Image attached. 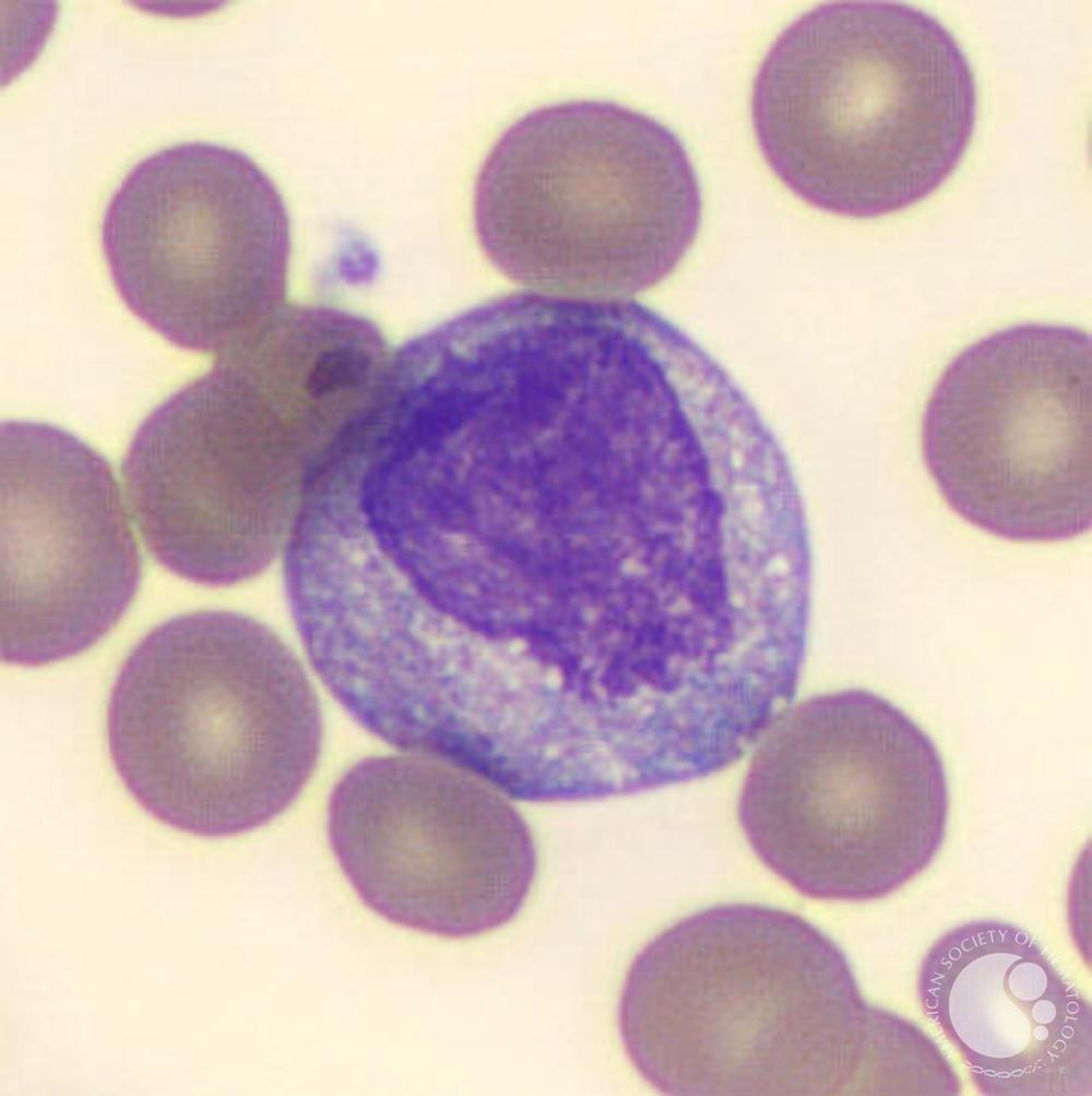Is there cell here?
I'll return each instance as SVG.
<instances>
[{"mask_svg": "<svg viewBox=\"0 0 1092 1096\" xmlns=\"http://www.w3.org/2000/svg\"><path fill=\"white\" fill-rule=\"evenodd\" d=\"M1091 337L1028 322L959 353L922 416L926 469L963 520L1014 542L1091 528Z\"/></svg>", "mask_w": 1092, "mask_h": 1096, "instance_id": "cell-6", "label": "cell"}, {"mask_svg": "<svg viewBox=\"0 0 1092 1096\" xmlns=\"http://www.w3.org/2000/svg\"><path fill=\"white\" fill-rule=\"evenodd\" d=\"M916 990L981 1094L1091 1095V1006L1022 928L949 930L924 956Z\"/></svg>", "mask_w": 1092, "mask_h": 1096, "instance_id": "cell-10", "label": "cell"}, {"mask_svg": "<svg viewBox=\"0 0 1092 1096\" xmlns=\"http://www.w3.org/2000/svg\"><path fill=\"white\" fill-rule=\"evenodd\" d=\"M357 762L333 788L328 834L363 904L413 931L467 939L510 923L534 884L536 850L503 794L444 759Z\"/></svg>", "mask_w": 1092, "mask_h": 1096, "instance_id": "cell-8", "label": "cell"}, {"mask_svg": "<svg viewBox=\"0 0 1092 1096\" xmlns=\"http://www.w3.org/2000/svg\"><path fill=\"white\" fill-rule=\"evenodd\" d=\"M618 1032L663 1094L912 1095L931 1039L869 1004L838 944L805 918L724 904L663 930L632 959Z\"/></svg>", "mask_w": 1092, "mask_h": 1096, "instance_id": "cell-1", "label": "cell"}, {"mask_svg": "<svg viewBox=\"0 0 1092 1096\" xmlns=\"http://www.w3.org/2000/svg\"><path fill=\"white\" fill-rule=\"evenodd\" d=\"M100 239L127 307L178 347L219 355L283 307L288 212L236 149L193 141L142 158L110 197Z\"/></svg>", "mask_w": 1092, "mask_h": 1096, "instance_id": "cell-7", "label": "cell"}, {"mask_svg": "<svg viewBox=\"0 0 1092 1096\" xmlns=\"http://www.w3.org/2000/svg\"><path fill=\"white\" fill-rule=\"evenodd\" d=\"M107 743L133 800L204 837L263 826L318 764L322 717L294 652L246 615L171 617L129 652L112 684Z\"/></svg>", "mask_w": 1092, "mask_h": 1096, "instance_id": "cell-3", "label": "cell"}, {"mask_svg": "<svg viewBox=\"0 0 1092 1096\" xmlns=\"http://www.w3.org/2000/svg\"><path fill=\"white\" fill-rule=\"evenodd\" d=\"M760 740L739 823L762 863L802 895L882 898L938 855L949 816L945 764L890 700L860 688L816 695Z\"/></svg>", "mask_w": 1092, "mask_h": 1096, "instance_id": "cell-5", "label": "cell"}, {"mask_svg": "<svg viewBox=\"0 0 1092 1096\" xmlns=\"http://www.w3.org/2000/svg\"><path fill=\"white\" fill-rule=\"evenodd\" d=\"M141 557L106 459L59 427L1 426V657L39 667L97 644L123 616Z\"/></svg>", "mask_w": 1092, "mask_h": 1096, "instance_id": "cell-9", "label": "cell"}, {"mask_svg": "<svg viewBox=\"0 0 1092 1096\" xmlns=\"http://www.w3.org/2000/svg\"><path fill=\"white\" fill-rule=\"evenodd\" d=\"M977 89L953 34L898 1H832L775 38L755 76L751 117L779 179L823 211L905 210L957 169Z\"/></svg>", "mask_w": 1092, "mask_h": 1096, "instance_id": "cell-2", "label": "cell"}, {"mask_svg": "<svg viewBox=\"0 0 1092 1096\" xmlns=\"http://www.w3.org/2000/svg\"><path fill=\"white\" fill-rule=\"evenodd\" d=\"M473 215L506 276L549 295L622 299L664 280L693 244L702 196L680 139L605 99L514 120L484 158Z\"/></svg>", "mask_w": 1092, "mask_h": 1096, "instance_id": "cell-4", "label": "cell"}]
</instances>
